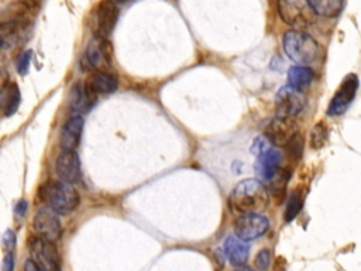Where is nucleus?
Listing matches in <instances>:
<instances>
[{"mask_svg":"<svg viewBox=\"0 0 361 271\" xmlns=\"http://www.w3.org/2000/svg\"><path fill=\"white\" fill-rule=\"evenodd\" d=\"M269 203L267 186L254 178L238 182L228 196V206L234 213L248 215L261 213Z\"/></svg>","mask_w":361,"mask_h":271,"instance_id":"f257e3e1","label":"nucleus"},{"mask_svg":"<svg viewBox=\"0 0 361 271\" xmlns=\"http://www.w3.org/2000/svg\"><path fill=\"white\" fill-rule=\"evenodd\" d=\"M283 51L290 61L306 66L317 59L320 47L312 35L299 30H289L283 35Z\"/></svg>","mask_w":361,"mask_h":271,"instance_id":"f03ea898","label":"nucleus"},{"mask_svg":"<svg viewBox=\"0 0 361 271\" xmlns=\"http://www.w3.org/2000/svg\"><path fill=\"white\" fill-rule=\"evenodd\" d=\"M45 195L49 207L58 215H69L80 203L76 189L63 181H51L45 188Z\"/></svg>","mask_w":361,"mask_h":271,"instance_id":"7ed1b4c3","label":"nucleus"},{"mask_svg":"<svg viewBox=\"0 0 361 271\" xmlns=\"http://www.w3.org/2000/svg\"><path fill=\"white\" fill-rule=\"evenodd\" d=\"M278 13L285 24L293 27V30L302 31L313 21V10L309 1L300 0H281L278 1Z\"/></svg>","mask_w":361,"mask_h":271,"instance_id":"20e7f679","label":"nucleus"},{"mask_svg":"<svg viewBox=\"0 0 361 271\" xmlns=\"http://www.w3.org/2000/svg\"><path fill=\"white\" fill-rule=\"evenodd\" d=\"M111 56H113V49L109 40L94 37L89 42L85 51L82 65L83 68L94 69V72L96 71L109 72V69L111 68Z\"/></svg>","mask_w":361,"mask_h":271,"instance_id":"39448f33","label":"nucleus"},{"mask_svg":"<svg viewBox=\"0 0 361 271\" xmlns=\"http://www.w3.org/2000/svg\"><path fill=\"white\" fill-rule=\"evenodd\" d=\"M28 248L32 260L45 271H61V258L54 241L39 236L31 237Z\"/></svg>","mask_w":361,"mask_h":271,"instance_id":"423d86ee","label":"nucleus"},{"mask_svg":"<svg viewBox=\"0 0 361 271\" xmlns=\"http://www.w3.org/2000/svg\"><path fill=\"white\" fill-rule=\"evenodd\" d=\"M305 106V96L300 90L290 85L282 86L275 96V112L276 117L292 119L302 112Z\"/></svg>","mask_w":361,"mask_h":271,"instance_id":"0eeeda50","label":"nucleus"},{"mask_svg":"<svg viewBox=\"0 0 361 271\" xmlns=\"http://www.w3.org/2000/svg\"><path fill=\"white\" fill-rule=\"evenodd\" d=\"M269 229L268 219L261 213L241 215L234 222V233L238 239L248 241L262 237Z\"/></svg>","mask_w":361,"mask_h":271,"instance_id":"6e6552de","label":"nucleus"},{"mask_svg":"<svg viewBox=\"0 0 361 271\" xmlns=\"http://www.w3.org/2000/svg\"><path fill=\"white\" fill-rule=\"evenodd\" d=\"M358 89V78L354 73H350L344 78L341 85L338 86L336 95L331 97L330 104L327 107L329 116H340L343 114L351 104L355 97Z\"/></svg>","mask_w":361,"mask_h":271,"instance_id":"1a4fd4ad","label":"nucleus"},{"mask_svg":"<svg viewBox=\"0 0 361 271\" xmlns=\"http://www.w3.org/2000/svg\"><path fill=\"white\" fill-rule=\"evenodd\" d=\"M118 7L113 1H100L97 3L93 14V31L94 37L107 38L117 23Z\"/></svg>","mask_w":361,"mask_h":271,"instance_id":"9d476101","label":"nucleus"},{"mask_svg":"<svg viewBox=\"0 0 361 271\" xmlns=\"http://www.w3.org/2000/svg\"><path fill=\"white\" fill-rule=\"evenodd\" d=\"M298 134V126L293 119L275 117L265 127L267 140L275 147H286L288 143Z\"/></svg>","mask_w":361,"mask_h":271,"instance_id":"9b49d317","label":"nucleus"},{"mask_svg":"<svg viewBox=\"0 0 361 271\" xmlns=\"http://www.w3.org/2000/svg\"><path fill=\"white\" fill-rule=\"evenodd\" d=\"M34 229L39 237L49 241H55L61 237L62 227L58 217V213L51 207H41L34 217Z\"/></svg>","mask_w":361,"mask_h":271,"instance_id":"f8f14e48","label":"nucleus"},{"mask_svg":"<svg viewBox=\"0 0 361 271\" xmlns=\"http://www.w3.org/2000/svg\"><path fill=\"white\" fill-rule=\"evenodd\" d=\"M282 158H283L282 152L272 147L268 151H265L264 154L258 155L255 165H254L257 179L261 181L267 186L271 182V179L282 168Z\"/></svg>","mask_w":361,"mask_h":271,"instance_id":"ddd939ff","label":"nucleus"},{"mask_svg":"<svg viewBox=\"0 0 361 271\" xmlns=\"http://www.w3.org/2000/svg\"><path fill=\"white\" fill-rule=\"evenodd\" d=\"M56 174L61 181L66 183H78L82 179L80 159L76 151H62L56 158Z\"/></svg>","mask_w":361,"mask_h":271,"instance_id":"4468645a","label":"nucleus"},{"mask_svg":"<svg viewBox=\"0 0 361 271\" xmlns=\"http://www.w3.org/2000/svg\"><path fill=\"white\" fill-rule=\"evenodd\" d=\"M83 131V117L79 114L72 116L61 131V147L62 151H75L80 143Z\"/></svg>","mask_w":361,"mask_h":271,"instance_id":"2eb2a0df","label":"nucleus"},{"mask_svg":"<svg viewBox=\"0 0 361 271\" xmlns=\"http://www.w3.org/2000/svg\"><path fill=\"white\" fill-rule=\"evenodd\" d=\"M86 89L90 90L92 93L97 95H109L117 90L118 82L117 78L111 72H103V71H96L92 72L85 83Z\"/></svg>","mask_w":361,"mask_h":271,"instance_id":"dca6fc26","label":"nucleus"},{"mask_svg":"<svg viewBox=\"0 0 361 271\" xmlns=\"http://www.w3.org/2000/svg\"><path fill=\"white\" fill-rule=\"evenodd\" d=\"M224 254L227 255L228 261L235 265V267H241L247 263L248 255H250V247L248 244L238 239L235 234L234 236H228L224 241Z\"/></svg>","mask_w":361,"mask_h":271,"instance_id":"f3484780","label":"nucleus"},{"mask_svg":"<svg viewBox=\"0 0 361 271\" xmlns=\"http://www.w3.org/2000/svg\"><path fill=\"white\" fill-rule=\"evenodd\" d=\"M96 99H97V96L94 93H92L90 90L86 89V86H83L82 83L78 82L71 89L69 107L75 113H83L94 104Z\"/></svg>","mask_w":361,"mask_h":271,"instance_id":"a211bd4d","label":"nucleus"},{"mask_svg":"<svg viewBox=\"0 0 361 271\" xmlns=\"http://www.w3.org/2000/svg\"><path fill=\"white\" fill-rule=\"evenodd\" d=\"M27 24V18H10L3 21L0 25V40L1 48L7 49L11 48L20 38V32L24 31Z\"/></svg>","mask_w":361,"mask_h":271,"instance_id":"6ab92c4d","label":"nucleus"},{"mask_svg":"<svg viewBox=\"0 0 361 271\" xmlns=\"http://www.w3.org/2000/svg\"><path fill=\"white\" fill-rule=\"evenodd\" d=\"M20 90L18 86L14 82H10L7 85H3L1 88V104H3V113L4 117H8L14 114V112L20 106Z\"/></svg>","mask_w":361,"mask_h":271,"instance_id":"aec40b11","label":"nucleus"},{"mask_svg":"<svg viewBox=\"0 0 361 271\" xmlns=\"http://www.w3.org/2000/svg\"><path fill=\"white\" fill-rule=\"evenodd\" d=\"M313 80V71L309 66L295 65L288 71V85L298 90H303Z\"/></svg>","mask_w":361,"mask_h":271,"instance_id":"412c9836","label":"nucleus"},{"mask_svg":"<svg viewBox=\"0 0 361 271\" xmlns=\"http://www.w3.org/2000/svg\"><path fill=\"white\" fill-rule=\"evenodd\" d=\"M309 6L317 16L336 17L343 11L345 3L341 0H310Z\"/></svg>","mask_w":361,"mask_h":271,"instance_id":"4be33fe9","label":"nucleus"},{"mask_svg":"<svg viewBox=\"0 0 361 271\" xmlns=\"http://www.w3.org/2000/svg\"><path fill=\"white\" fill-rule=\"evenodd\" d=\"M289 176H290V172L288 168H281L279 172L271 179V182L267 185V189L268 192L276 199L279 200L283 193H285V189H286V185H288V181H289Z\"/></svg>","mask_w":361,"mask_h":271,"instance_id":"5701e85b","label":"nucleus"},{"mask_svg":"<svg viewBox=\"0 0 361 271\" xmlns=\"http://www.w3.org/2000/svg\"><path fill=\"white\" fill-rule=\"evenodd\" d=\"M302 203H303V198L298 191H293L286 202V209H285V222H290L293 220L298 213L302 209Z\"/></svg>","mask_w":361,"mask_h":271,"instance_id":"b1692460","label":"nucleus"},{"mask_svg":"<svg viewBox=\"0 0 361 271\" xmlns=\"http://www.w3.org/2000/svg\"><path fill=\"white\" fill-rule=\"evenodd\" d=\"M327 140V128L323 123H317L310 134V144L313 148H322Z\"/></svg>","mask_w":361,"mask_h":271,"instance_id":"393cba45","label":"nucleus"},{"mask_svg":"<svg viewBox=\"0 0 361 271\" xmlns=\"http://www.w3.org/2000/svg\"><path fill=\"white\" fill-rule=\"evenodd\" d=\"M285 148H286L288 157H289L292 161H299L300 157H302V151H303V140H302L300 134H296V136L288 143V145H286Z\"/></svg>","mask_w":361,"mask_h":271,"instance_id":"a878e982","label":"nucleus"},{"mask_svg":"<svg viewBox=\"0 0 361 271\" xmlns=\"http://www.w3.org/2000/svg\"><path fill=\"white\" fill-rule=\"evenodd\" d=\"M271 265V251L268 248H262L255 255V267L258 271H267Z\"/></svg>","mask_w":361,"mask_h":271,"instance_id":"bb28decb","label":"nucleus"},{"mask_svg":"<svg viewBox=\"0 0 361 271\" xmlns=\"http://www.w3.org/2000/svg\"><path fill=\"white\" fill-rule=\"evenodd\" d=\"M31 55L32 52L31 51H25L20 55L18 61H17V71L20 75H25L27 71H28V66H30V61H31Z\"/></svg>","mask_w":361,"mask_h":271,"instance_id":"cd10ccee","label":"nucleus"},{"mask_svg":"<svg viewBox=\"0 0 361 271\" xmlns=\"http://www.w3.org/2000/svg\"><path fill=\"white\" fill-rule=\"evenodd\" d=\"M269 141L267 140V137L265 138H262V137H258V138H255V141L252 143V152L254 154H257V157L258 155H261V154H264L265 151H268L271 147H269Z\"/></svg>","mask_w":361,"mask_h":271,"instance_id":"c85d7f7f","label":"nucleus"},{"mask_svg":"<svg viewBox=\"0 0 361 271\" xmlns=\"http://www.w3.org/2000/svg\"><path fill=\"white\" fill-rule=\"evenodd\" d=\"M14 246H16V234L13 230H7L3 236V247L4 250L11 251Z\"/></svg>","mask_w":361,"mask_h":271,"instance_id":"c756f323","label":"nucleus"},{"mask_svg":"<svg viewBox=\"0 0 361 271\" xmlns=\"http://www.w3.org/2000/svg\"><path fill=\"white\" fill-rule=\"evenodd\" d=\"M13 270H14V254L13 251H6L3 257L1 271H13Z\"/></svg>","mask_w":361,"mask_h":271,"instance_id":"7c9ffc66","label":"nucleus"},{"mask_svg":"<svg viewBox=\"0 0 361 271\" xmlns=\"http://www.w3.org/2000/svg\"><path fill=\"white\" fill-rule=\"evenodd\" d=\"M24 271H45L41 265H38L32 258H28L24 264Z\"/></svg>","mask_w":361,"mask_h":271,"instance_id":"2f4dec72","label":"nucleus"},{"mask_svg":"<svg viewBox=\"0 0 361 271\" xmlns=\"http://www.w3.org/2000/svg\"><path fill=\"white\" fill-rule=\"evenodd\" d=\"M25 210H27V202H25V200H20V202L17 203L16 209H14L16 215H17V216H24Z\"/></svg>","mask_w":361,"mask_h":271,"instance_id":"473e14b6","label":"nucleus"},{"mask_svg":"<svg viewBox=\"0 0 361 271\" xmlns=\"http://www.w3.org/2000/svg\"><path fill=\"white\" fill-rule=\"evenodd\" d=\"M234 271H254L252 268L247 267V265H241V267H237Z\"/></svg>","mask_w":361,"mask_h":271,"instance_id":"72a5a7b5","label":"nucleus"}]
</instances>
